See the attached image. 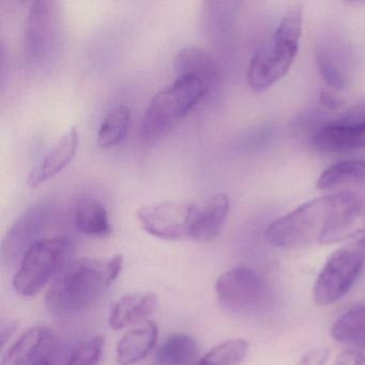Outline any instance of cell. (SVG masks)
Segmentation results:
<instances>
[{
    "mask_svg": "<svg viewBox=\"0 0 365 365\" xmlns=\"http://www.w3.org/2000/svg\"><path fill=\"white\" fill-rule=\"evenodd\" d=\"M319 102L326 110H339L345 106V100L335 91H324L320 93Z\"/></svg>",
    "mask_w": 365,
    "mask_h": 365,
    "instance_id": "cell-28",
    "label": "cell"
},
{
    "mask_svg": "<svg viewBox=\"0 0 365 365\" xmlns=\"http://www.w3.org/2000/svg\"><path fill=\"white\" fill-rule=\"evenodd\" d=\"M335 341L365 347V307L349 309L331 328Z\"/></svg>",
    "mask_w": 365,
    "mask_h": 365,
    "instance_id": "cell-23",
    "label": "cell"
},
{
    "mask_svg": "<svg viewBox=\"0 0 365 365\" xmlns=\"http://www.w3.org/2000/svg\"><path fill=\"white\" fill-rule=\"evenodd\" d=\"M230 207V200L224 193L213 194L204 202H195L190 238L200 242L215 240L225 225Z\"/></svg>",
    "mask_w": 365,
    "mask_h": 365,
    "instance_id": "cell-14",
    "label": "cell"
},
{
    "mask_svg": "<svg viewBox=\"0 0 365 365\" xmlns=\"http://www.w3.org/2000/svg\"><path fill=\"white\" fill-rule=\"evenodd\" d=\"M61 29L58 4L51 0L34 1L25 27V58L34 65L51 59L58 48Z\"/></svg>",
    "mask_w": 365,
    "mask_h": 365,
    "instance_id": "cell-6",
    "label": "cell"
},
{
    "mask_svg": "<svg viewBox=\"0 0 365 365\" xmlns=\"http://www.w3.org/2000/svg\"><path fill=\"white\" fill-rule=\"evenodd\" d=\"M351 245L361 254L365 262V236L363 238L359 239L356 242L352 243Z\"/></svg>",
    "mask_w": 365,
    "mask_h": 365,
    "instance_id": "cell-31",
    "label": "cell"
},
{
    "mask_svg": "<svg viewBox=\"0 0 365 365\" xmlns=\"http://www.w3.org/2000/svg\"><path fill=\"white\" fill-rule=\"evenodd\" d=\"M359 236H365V198L354 193H341L339 202L327 222L319 245L343 242Z\"/></svg>",
    "mask_w": 365,
    "mask_h": 365,
    "instance_id": "cell-11",
    "label": "cell"
},
{
    "mask_svg": "<svg viewBox=\"0 0 365 365\" xmlns=\"http://www.w3.org/2000/svg\"><path fill=\"white\" fill-rule=\"evenodd\" d=\"M302 22V8H290L272 38L252 57L247 76L252 91L264 93L289 71L300 46Z\"/></svg>",
    "mask_w": 365,
    "mask_h": 365,
    "instance_id": "cell-2",
    "label": "cell"
},
{
    "mask_svg": "<svg viewBox=\"0 0 365 365\" xmlns=\"http://www.w3.org/2000/svg\"><path fill=\"white\" fill-rule=\"evenodd\" d=\"M212 87L195 76H177L149 102L142 123V138L149 144L165 138L206 97Z\"/></svg>",
    "mask_w": 365,
    "mask_h": 365,
    "instance_id": "cell-3",
    "label": "cell"
},
{
    "mask_svg": "<svg viewBox=\"0 0 365 365\" xmlns=\"http://www.w3.org/2000/svg\"><path fill=\"white\" fill-rule=\"evenodd\" d=\"M103 335H96L78 344L61 365H99L104 348Z\"/></svg>",
    "mask_w": 365,
    "mask_h": 365,
    "instance_id": "cell-25",
    "label": "cell"
},
{
    "mask_svg": "<svg viewBox=\"0 0 365 365\" xmlns=\"http://www.w3.org/2000/svg\"><path fill=\"white\" fill-rule=\"evenodd\" d=\"M215 292L226 309L242 313L262 304L266 296V286L262 277L253 269L236 267L217 279Z\"/></svg>",
    "mask_w": 365,
    "mask_h": 365,
    "instance_id": "cell-9",
    "label": "cell"
},
{
    "mask_svg": "<svg viewBox=\"0 0 365 365\" xmlns=\"http://www.w3.org/2000/svg\"><path fill=\"white\" fill-rule=\"evenodd\" d=\"M71 241L66 237L40 239L21 258L14 277V290L23 297L36 296L53 279L58 277L71 253Z\"/></svg>",
    "mask_w": 365,
    "mask_h": 365,
    "instance_id": "cell-5",
    "label": "cell"
},
{
    "mask_svg": "<svg viewBox=\"0 0 365 365\" xmlns=\"http://www.w3.org/2000/svg\"><path fill=\"white\" fill-rule=\"evenodd\" d=\"M364 267L362 256L351 245L333 252L316 279L315 302L319 305L336 302L349 292Z\"/></svg>",
    "mask_w": 365,
    "mask_h": 365,
    "instance_id": "cell-7",
    "label": "cell"
},
{
    "mask_svg": "<svg viewBox=\"0 0 365 365\" xmlns=\"http://www.w3.org/2000/svg\"><path fill=\"white\" fill-rule=\"evenodd\" d=\"M55 336L50 329L34 327L8 348L1 365H54Z\"/></svg>",
    "mask_w": 365,
    "mask_h": 365,
    "instance_id": "cell-12",
    "label": "cell"
},
{
    "mask_svg": "<svg viewBox=\"0 0 365 365\" xmlns=\"http://www.w3.org/2000/svg\"><path fill=\"white\" fill-rule=\"evenodd\" d=\"M330 356V349L326 346L313 348L305 352L296 365H324Z\"/></svg>",
    "mask_w": 365,
    "mask_h": 365,
    "instance_id": "cell-27",
    "label": "cell"
},
{
    "mask_svg": "<svg viewBox=\"0 0 365 365\" xmlns=\"http://www.w3.org/2000/svg\"><path fill=\"white\" fill-rule=\"evenodd\" d=\"M339 197L341 193L316 198L275 220L267 228L266 240L279 249H300L319 243Z\"/></svg>",
    "mask_w": 365,
    "mask_h": 365,
    "instance_id": "cell-4",
    "label": "cell"
},
{
    "mask_svg": "<svg viewBox=\"0 0 365 365\" xmlns=\"http://www.w3.org/2000/svg\"><path fill=\"white\" fill-rule=\"evenodd\" d=\"M78 144V130L71 127L57 140L46 158L31 170L27 180L29 187H38L63 172L76 157Z\"/></svg>",
    "mask_w": 365,
    "mask_h": 365,
    "instance_id": "cell-15",
    "label": "cell"
},
{
    "mask_svg": "<svg viewBox=\"0 0 365 365\" xmlns=\"http://www.w3.org/2000/svg\"><path fill=\"white\" fill-rule=\"evenodd\" d=\"M52 217V205L40 202L29 207L6 232L1 242L4 262H12L22 258L25 252L39 241L38 237L46 230Z\"/></svg>",
    "mask_w": 365,
    "mask_h": 365,
    "instance_id": "cell-10",
    "label": "cell"
},
{
    "mask_svg": "<svg viewBox=\"0 0 365 365\" xmlns=\"http://www.w3.org/2000/svg\"><path fill=\"white\" fill-rule=\"evenodd\" d=\"M74 223L76 230L86 236L106 238L112 235L108 210L97 198L82 197L76 202Z\"/></svg>",
    "mask_w": 365,
    "mask_h": 365,
    "instance_id": "cell-19",
    "label": "cell"
},
{
    "mask_svg": "<svg viewBox=\"0 0 365 365\" xmlns=\"http://www.w3.org/2000/svg\"><path fill=\"white\" fill-rule=\"evenodd\" d=\"M177 76H195L206 81L211 87L219 81V68L207 51L189 46L179 51L175 58Z\"/></svg>",
    "mask_w": 365,
    "mask_h": 365,
    "instance_id": "cell-20",
    "label": "cell"
},
{
    "mask_svg": "<svg viewBox=\"0 0 365 365\" xmlns=\"http://www.w3.org/2000/svg\"><path fill=\"white\" fill-rule=\"evenodd\" d=\"M247 351L249 343L245 339H228L215 346L192 365H238L242 362Z\"/></svg>",
    "mask_w": 365,
    "mask_h": 365,
    "instance_id": "cell-24",
    "label": "cell"
},
{
    "mask_svg": "<svg viewBox=\"0 0 365 365\" xmlns=\"http://www.w3.org/2000/svg\"><path fill=\"white\" fill-rule=\"evenodd\" d=\"M334 365H365V354L358 350H345L336 356Z\"/></svg>",
    "mask_w": 365,
    "mask_h": 365,
    "instance_id": "cell-29",
    "label": "cell"
},
{
    "mask_svg": "<svg viewBox=\"0 0 365 365\" xmlns=\"http://www.w3.org/2000/svg\"><path fill=\"white\" fill-rule=\"evenodd\" d=\"M316 187L322 191L348 190L365 191V162L356 160H345L327 168L319 178Z\"/></svg>",
    "mask_w": 365,
    "mask_h": 365,
    "instance_id": "cell-18",
    "label": "cell"
},
{
    "mask_svg": "<svg viewBox=\"0 0 365 365\" xmlns=\"http://www.w3.org/2000/svg\"><path fill=\"white\" fill-rule=\"evenodd\" d=\"M314 144L320 150L330 153L364 148L365 115L346 117L322 125L314 136Z\"/></svg>",
    "mask_w": 365,
    "mask_h": 365,
    "instance_id": "cell-13",
    "label": "cell"
},
{
    "mask_svg": "<svg viewBox=\"0 0 365 365\" xmlns=\"http://www.w3.org/2000/svg\"><path fill=\"white\" fill-rule=\"evenodd\" d=\"M197 341L185 333L168 335L155 352V365H190L197 360Z\"/></svg>",
    "mask_w": 365,
    "mask_h": 365,
    "instance_id": "cell-21",
    "label": "cell"
},
{
    "mask_svg": "<svg viewBox=\"0 0 365 365\" xmlns=\"http://www.w3.org/2000/svg\"><path fill=\"white\" fill-rule=\"evenodd\" d=\"M159 307L153 292H136L121 297L110 309V327L114 330L127 328L153 315Z\"/></svg>",
    "mask_w": 365,
    "mask_h": 365,
    "instance_id": "cell-16",
    "label": "cell"
},
{
    "mask_svg": "<svg viewBox=\"0 0 365 365\" xmlns=\"http://www.w3.org/2000/svg\"><path fill=\"white\" fill-rule=\"evenodd\" d=\"M16 329V322H12V324H8L7 326L3 327V329H1V345H5L6 341L12 336Z\"/></svg>",
    "mask_w": 365,
    "mask_h": 365,
    "instance_id": "cell-30",
    "label": "cell"
},
{
    "mask_svg": "<svg viewBox=\"0 0 365 365\" xmlns=\"http://www.w3.org/2000/svg\"><path fill=\"white\" fill-rule=\"evenodd\" d=\"M195 202L165 200L140 207L136 217L145 232L164 240L190 238Z\"/></svg>",
    "mask_w": 365,
    "mask_h": 365,
    "instance_id": "cell-8",
    "label": "cell"
},
{
    "mask_svg": "<svg viewBox=\"0 0 365 365\" xmlns=\"http://www.w3.org/2000/svg\"><path fill=\"white\" fill-rule=\"evenodd\" d=\"M159 336L155 322L128 331L117 344L116 358L120 365H133L144 360L153 349Z\"/></svg>",
    "mask_w": 365,
    "mask_h": 365,
    "instance_id": "cell-17",
    "label": "cell"
},
{
    "mask_svg": "<svg viewBox=\"0 0 365 365\" xmlns=\"http://www.w3.org/2000/svg\"><path fill=\"white\" fill-rule=\"evenodd\" d=\"M123 257L82 258L70 264L55 279L46 294V305L55 316L82 313L97 302L123 270Z\"/></svg>",
    "mask_w": 365,
    "mask_h": 365,
    "instance_id": "cell-1",
    "label": "cell"
},
{
    "mask_svg": "<svg viewBox=\"0 0 365 365\" xmlns=\"http://www.w3.org/2000/svg\"><path fill=\"white\" fill-rule=\"evenodd\" d=\"M131 110L125 104H117L106 115L98 132V146L108 149L118 145L127 135Z\"/></svg>",
    "mask_w": 365,
    "mask_h": 365,
    "instance_id": "cell-22",
    "label": "cell"
},
{
    "mask_svg": "<svg viewBox=\"0 0 365 365\" xmlns=\"http://www.w3.org/2000/svg\"><path fill=\"white\" fill-rule=\"evenodd\" d=\"M316 59H317L318 69L327 84L333 91H339L345 89L347 86V78L341 68L333 61L332 57L327 54L324 50H319L316 53Z\"/></svg>",
    "mask_w": 365,
    "mask_h": 365,
    "instance_id": "cell-26",
    "label": "cell"
}]
</instances>
